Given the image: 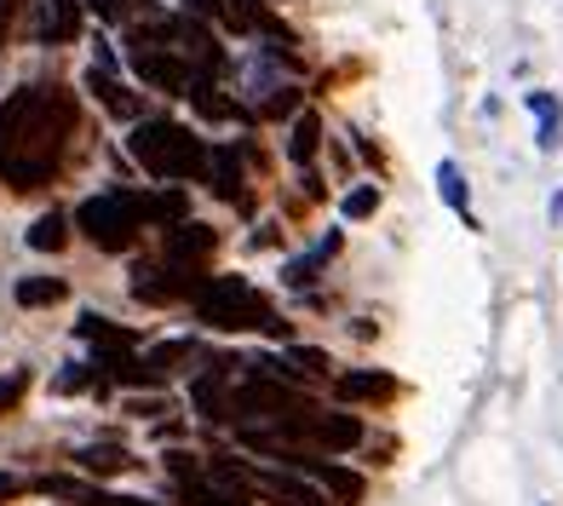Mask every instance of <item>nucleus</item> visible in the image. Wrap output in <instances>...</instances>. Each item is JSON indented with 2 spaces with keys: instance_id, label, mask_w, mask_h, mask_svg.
<instances>
[{
  "instance_id": "obj_15",
  "label": "nucleus",
  "mask_w": 563,
  "mask_h": 506,
  "mask_svg": "<svg viewBox=\"0 0 563 506\" xmlns=\"http://www.w3.org/2000/svg\"><path fill=\"white\" fill-rule=\"evenodd\" d=\"M334 392L351 403V397H368V403H386V397H397V380L391 374H379V369H351V374H340L334 380Z\"/></svg>"
},
{
  "instance_id": "obj_18",
  "label": "nucleus",
  "mask_w": 563,
  "mask_h": 506,
  "mask_svg": "<svg viewBox=\"0 0 563 506\" xmlns=\"http://www.w3.org/2000/svg\"><path fill=\"white\" fill-rule=\"evenodd\" d=\"M208 179H213V190H219L224 201H242V156H236L230 144L208 150Z\"/></svg>"
},
{
  "instance_id": "obj_26",
  "label": "nucleus",
  "mask_w": 563,
  "mask_h": 506,
  "mask_svg": "<svg viewBox=\"0 0 563 506\" xmlns=\"http://www.w3.org/2000/svg\"><path fill=\"white\" fill-rule=\"evenodd\" d=\"M23 392H30V369H12V374H0V415H12Z\"/></svg>"
},
{
  "instance_id": "obj_4",
  "label": "nucleus",
  "mask_w": 563,
  "mask_h": 506,
  "mask_svg": "<svg viewBox=\"0 0 563 506\" xmlns=\"http://www.w3.org/2000/svg\"><path fill=\"white\" fill-rule=\"evenodd\" d=\"M75 231H81L92 248H104V253H126L144 231L139 196L133 190H104V196L81 201V208H75Z\"/></svg>"
},
{
  "instance_id": "obj_1",
  "label": "nucleus",
  "mask_w": 563,
  "mask_h": 506,
  "mask_svg": "<svg viewBox=\"0 0 563 506\" xmlns=\"http://www.w3.org/2000/svg\"><path fill=\"white\" fill-rule=\"evenodd\" d=\"M75 92L64 87H18L0 105V179L12 190H41L64 162V144L75 133Z\"/></svg>"
},
{
  "instance_id": "obj_17",
  "label": "nucleus",
  "mask_w": 563,
  "mask_h": 506,
  "mask_svg": "<svg viewBox=\"0 0 563 506\" xmlns=\"http://www.w3.org/2000/svg\"><path fill=\"white\" fill-rule=\"evenodd\" d=\"M87 87H92L98 98H104V110H110V116H121V121H139V98L126 92L110 69H98V64H92V69H87Z\"/></svg>"
},
{
  "instance_id": "obj_7",
  "label": "nucleus",
  "mask_w": 563,
  "mask_h": 506,
  "mask_svg": "<svg viewBox=\"0 0 563 506\" xmlns=\"http://www.w3.org/2000/svg\"><path fill=\"white\" fill-rule=\"evenodd\" d=\"M133 69L144 75V81L150 87H156V92H178V98H185V87H190V69L185 64H178L173 53H167V46H156V41H133Z\"/></svg>"
},
{
  "instance_id": "obj_12",
  "label": "nucleus",
  "mask_w": 563,
  "mask_h": 506,
  "mask_svg": "<svg viewBox=\"0 0 563 506\" xmlns=\"http://www.w3.org/2000/svg\"><path fill=\"white\" fill-rule=\"evenodd\" d=\"M253 490L271 495L276 506H328V495H317L311 484H299L294 472H253Z\"/></svg>"
},
{
  "instance_id": "obj_19",
  "label": "nucleus",
  "mask_w": 563,
  "mask_h": 506,
  "mask_svg": "<svg viewBox=\"0 0 563 506\" xmlns=\"http://www.w3.org/2000/svg\"><path fill=\"white\" fill-rule=\"evenodd\" d=\"M69 294V283L64 276H23V283L12 288V299L23 311H41V306H58V299Z\"/></svg>"
},
{
  "instance_id": "obj_24",
  "label": "nucleus",
  "mask_w": 563,
  "mask_h": 506,
  "mask_svg": "<svg viewBox=\"0 0 563 506\" xmlns=\"http://www.w3.org/2000/svg\"><path fill=\"white\" fill-rule=\"evenodd\" d=\"M317 144H322V121L305 110L299 121H294V139H288V156L299 162V167H311V156H317Z\"/></svg>"
},
{
  "instance_id": "obj_16",
  "label": "nucleus",
  "mask_w": 563,
  "mask_h": 506,
  "mask_svg": "<svg viewBox=\"0 0 563 506\" xmlns=\"http://www.w3.org/2000/svg\"><path fill=\"white\" fill-rule=\"evenodd\" d=\"M334 253H340V231H328V237L317 242V253H305V260H288V265H282V283H288V288H311L317 271L334 260Z\"/></svg>"
},
{
  "instance_id": "obj_34",
  "label": "nucleus",
  "mask_w": 563,
  "mask_h": 506,
  "mask_svg": "<svg viewBox=\"0 0 563 506\" xmlns=\"http://www.w3.org/2000/svg\"><path fill=\"white\" fill-rule=\"evenodd\" d=\"M18 490H23V484H18V477H7V472H0V501H12Z\"/></svg>"
},
{
  "instance_id": "obj_8",
  "label": "nucleus",
  "mask_w": 563,
  "mask_h": 506,
  "mask_svg": "<svg viewBox=\"0 0 563 506\" xmlns=\"http://www.w3.org/2000/svg\"><path fill=\"white\" fill-rule=\"evenodd\" d=\"M201 288V276H190L185 265H173V271H139L133 276V294L144 299V306H173V299H196Z\"/></svg>"
},
{
  "instance_id": "obj_25",
  "label": "nucleus",
  "mask_w": 563,
  "mask_h": 506,
  "mask_svg": "<svg viewBox=\"0 0 563 506\" xmlns=\"http://www.w3.org/2000/svg\"><path fill=\"white\" fill-rule=\"evenodd\" d=\"M196 409L208 415V420H224V374H219V363H213V374H201L196 380Z\"/></svg>"
},
{
  "instance_id": "obj_22",
  "label": "nucleus",
  "mask_w": 563,
  "mask_h": 506,
  "mask_svg": "<svg viewBox=\"0 0 563 506\" xmlns=\"http://www.w3.org/2000/svg\"><path fill=\"white\" fill-rule=\"evenodd\" d=\"M438 185H443V201L466 219V231H472V190H466V173H460L454 162H438Z\"/></svg>"
},
{
  "instance_id": "obj_27",
  "label": "nucleus",
  "mask_w": 563,
  "mask_h": 506,
  "mask_svg": "<svg viewBox=\"0 0 563 506\" xmlns=\"http://www.w3.org/2000/svg\"><path fill=\"white\" fill-rule=\"evenodd\" d=\"M92 386L104 392V380L92 374V363H69V369L58 374V392H92Z\"/></svg>"
},
{
  "instance_id": "obj_5",
  "label": "nucleus",
  "mask_w": 563,
  "mask_h": 506,
  "mask_svg": "<svg viewBox=\"0 0 563 506\" xmlns=\"http://www.w3.org/2000/svg\"><path fill=\"white\" fill-rule=\"evenodd\" d=\"M311 403H305L299 392H288V386H276V380H253V386H242V392H230V403H224V420L236 415V420H253V415H271V420H288V415H305Z\"/></svg>"
},
{
  "instance_id": "obj_21",
  "label": "nucleus",
  "mask_w": 563,
  "mask_h": 506,
  "mask_svg": "<svg viewBox=\"0 0 563 506\" xmlns=\"http://www.w3.org/2000/svg\"><path fill=\"white\" fill-rule=\"evenodd\" d=\"M139 213L156 219V224H178L190 213V201H185V190L173 185V190H156V196H139Z\"/></svg>"
},
{
  "instance_id": "obj_2",
  "label": "nucleus",
  "mask_w": 563,
  "mask_h": 506,
  "mask_svg": "<svg viewBox=\"0 0 563 506\" xmlns=\"http://www.w3.org/2000/svg\"><path fill=\"white\" fill-rule=\"evenodd\" d=\"M126 150H133V162L150 173V179H167V185L201 179V173H208V144L178 121H139Z\"/></svg>"
},
{
  "instance_id": "obj_20",
  "label": "nucleus",
  "mask_w": 563,
  "mask_h": 506,
  "mask_svg": "<svg viewBox=\"0 0 563 506\" xmlns=\"http://www.w3.org/2000/svg\"><path fill=\"white\" fill-rule=\"evenodd\" d=\"M23 242H30L35 253H64V248H69V219H64V213H41Z\"/></svg>"
},
{
  "instance_id": "obj_23",
  "label": "nucleus",
  "mask_w": 563,
  "mask_h": 506,
  "mask_svg": "<svg viewBox=\"0 0 563 506\" xmlns=\"http://www.w3.org/2000/svg\"><path fill=\"white\" fill-rule=\"evenodd\" d=\"M196 358V345L190 340H162V345H150V358H144V369L150 374H156V386H162V380L178 369V363H190Z\"/></svg>"
},
{
  "instance_id": "obj_28",
  "label": "nucleus",
  "mask_w": 563,
  "mask_h": 506,
  "mask_svg": "<svg viewBox=\"0 0 563 506\" xmlns=\"http://www.w3.org/2000/svg\"><path fill=\"white\" fill-rule=\"evenodd\" d=\"M374 208H379V190H374V185H356V190L340 201V213H345V219H368Z\"/></svg>"
},
{
  "instance_id": "obj_33",
  "label": "nucleus",
  "mask_w": 563,
  "mask_h": 506,
  "mask_svg": "<svg viewBox=\"0 0 563 506\" xmlns=\"http://www.w3.org/2000/svg\"><path fill=\"white\" fill-rule=\"evenodd\" d=\"M92 12H98V18H121L126 0H92Z\"/></svg>"
},
{
  "instance_id": "obj_6",
  "label": "nucleus",
  "mask_w": 563,
  "mask_h": 506,
  "mask_svg": "<svg viewBox=\"0 0 563 506\" xmlns=\"http://www.w3.org/2000/svg\"><path fill=\"white\" fill-rule=\"evenodd\" d=\"M282 432H294V438H311L317 449H328V454H340V449H356L368 432H363V420L356 415H288V420H276Z\"/></svg>"
},
{
  "instance_id": "obj_13",
  "label": "nucleus",
  "mask_w": 563,
  "mask_h": 506,
  "mask_svg": "<svg viewBox=\"0 0 563 506\" xmlns=\"http://www.w3.org/2000/svg\"><path fill=\"white\" fill-rule=\"evenodd\" d=\"M75 334H81L87 345H98L104 358H121V351H133V345H139L133 328H115L110 317H98V311H81V322H75Z\"/></svg>"
},
{
  "instance_id": "obj_11",
  "label": "nucleus",
  "mask_w": 563,
  "mask_h": 506,
  "mask_svg": "<svg viewBox=\"0 0 563 506\" xmlns=\"http://www.w3.org/2000/svg\"><path fill=\"white\" fill-rule=\"evenodd\" d=\"M35 35L46 46H64L81 35V0H41V23H35Z\"/></svg>"
},
{
  "instance_id": "obj_32",
  "label": "nucleus",
  "mask_w": 563,
  "mask_h": 506,
  "mask_svg": "<svg viewBox=\"0 0 563 506\" xmlns=\"http://www.w3.org/2000/svg\"><path fill=\"white\" fill-rule=\"evenodd\" d=\"M12 18H18V0H0V46H7V30H12Z\"/></svg>"
},
{
  "instance_id": "obj_14",
  "label": "nucleus",
  "mask_w": 563,
  "mask_h": 506,
  "mask_svg": "<svg viewBox=\"0 0 563 506\" xmlns=\"http://www.w3.org/2000/svg\"><path fill=\"white\" fill-rule=\"evenodd\" d=\"M75 466H81V477H115V472L139 466V461L121 443H87V449H75Z\"/></svg>"
},
{
  "instance_id": "obj_3",
  "label": "nucleus",
  "mask_w": 563,
  "mask_h": 506,
  "mask_svg": "<svg viewBox=\"0 0 563 506\" xmlns=\"http://www.w3.org/2000/svg\"><path fill=\"white\" fill-rule=\"evenodd\" d=\"M196 317L219 328V334H247V328H265V334H288V322H276L271 299L247 283V276H208L196 288Z\"/></svg>"
},
{
  "instance_id": "obj_9",
  "label": "nucleus",
  "mask_w": 563,
  "mask_h": 506,
  "mask_svg": "<svg viewBox=\"0 0 563 506\" xmlns=\"http://www.w3.org/2000/svg\"><path fill=\"white\" fill-rule=\"evenodd\" d=\"M213 248H219V237L208 231V224L178 219L173 231H167V260L173 265H201V260H213Z\"/></svg>"
},
{
  "instance_id": "obj_29",
  "label": "nucleus",
  "mask_w": 563,
  "mask_h": 506,
  "mask_svg": "<svg viewBox=\"0 0 563 506\" xmlns=\"http://www.w3.org/2000/svg\"><path fill=\"white\" fill-rule=\"evenodd\" d=\"M288 363H299V374H328V369H334V363H328V351H317V345H294Z\"/></svg>"
},
{
  "instance_id": "obj_30",
  "label": "nucleus",
  "mask_w": 563,
  "mask_h": 506,
  "mask_svg": "<svg viewBox=\"0 0 563 506\" xmlns=\"http://www.w3.org/2000/svg\"><path fill=\"white\" fill-rule=\"evenodd\" d=\"M167 472L178 477V484H190V477L201 472V461H196V454H185V449H173V454H167Z\"/></svg>"
},
{
  "instance_id": "obj_31",
  "label": "nucleus",
  "mask_w": 563,
  "mask_h": 506,
  "mask_svg": "<svg viewBox=\"0 0 563 506\" xmlns=\"http://www.w3.org/2000/svg\"><path fill=\"white\" fill-rule=\"evenodd\" d=\"M299 110V92L294 87H276V98H265V116H294Z\"/></svg>"
},
{
  "instance_id": "obj_35",
  "label": "nucleus",
  "mask_w": 563,
  "mask_h": 506,
  "mask_svg": "<svg viewBox=\"0 0 563 506\" xmlns=\"http://www.w3.org/2000/svg\"><path fill=\"white\" fill-rule=\"evenodd\" d=\"M185 7H190L196 18H208V12H213V0H185Z\"/></svg>"
},
{
  "instance_id": "obj_10",
  "label": "nucleus",
  "mask_w": 563,
  "mask_h": 506,
  "mask_svg": "<svg viewBox=\"0 0 563 506\" xmlns=\"http://www.w3.org/2000/svg\"><path fill=\"white\" fill-rule=\"evenodd\" d=\"M305 472L317 477V484L334 495L340 506H363V495H368V484H363V472H351V466H334V461H299Z\"/></svg>"
}]
</instances>
